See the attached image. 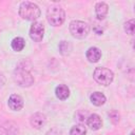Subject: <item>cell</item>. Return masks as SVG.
Here are the masks:
<instances>
[{
    "instance_id": "obj_16",
    "label": "cell",
    "mask_w": 135,
    "mask_h": 135,
    "mask_svg": "<svg viewBox=\"0 0 135 135\" xmlns=\"http://www.w3.org/2000/svg\"><path fill=\"white\" fill-rule=\"evenodd\" d=\"M58 47H59V53H60L61 55H63V56L70 55V53L72 52V49H73L72 43L69 42V41H64V40L59 43Z\"/></svg>"
},
{
    "instance_id": "obj_5",
    "label": "cell",
    "mask_w": 135,
    "mask_h": 135,
    "mask_svg": "<svg viewBox=\"0 0 135 135\" xmlns=\"http://www.w3.org/2000/svg\"><path fill=\"white\" fill-rule=\"evenodd\" d=\"M93 77L96 82L107 86L112 83V81L114 79V74L110 69L99 66V68L95 69V71L93 73Z\"/></svg>"
},
{
    "instance_id": "obj_19",
    "label": "cell",
    "mask_w": 135,
    "mask_h": 135,
    "mask_svg": "<svg viewBox=\"0 0 135 135\" xmlns=\"http://www.w3.org/2000/svg\"><path fill=\"white\" fill-rule=\"evenodd\" d=\"M109 117H110L111 121H112L114 124H116V123L119 122V114H118V112L112 111L111 113H109Z\"/></svg>"
},
{
    "instance_id": "obj_1",
    "label": "cell",
    "mask_w": 135,
    "mask_h": 135,
    "mask_svg": "<svg viewBox=\"0 0 135 135\" xmlns=\"http://www.w3.org/2000/svg\"><path fill=\"white\" fill-rule=\"evenodd\" d=\"M19 15L22 19L34 21L40 17L39 6L31 1H23L19 5Z\"/></svg>"
},
{
    "instance_id": "obj_13",
    "label": "cell",
    "mask_w": 135,
    "mask_h": 135,
    "mask_svg": "<svg viewBox=\"0 0 135 135\" xmlns=\"http://www.w3.org/2000/svg\"><path fill=\"white\" fill-rule=\"evenodd\" d=\"M55 94H56V96H57L58 99L65 100L70 96V89L65 84H59L58 86H56Z\"/></svg>"
},
{
    "instance_id": "obj_6",
    "label": "cell",
    "mask_w": 135,
    "mask_h": 135,
    "mask_svg": "<svg viewBox=\"0 0 135 135\" xmlns=\"http://www.w3.org/2000/svg\"><path fill=\"white\" fill-rule=\"evenodd\" d=\"M43 35H44V26H43V24L41 22L35 21L31 25V28H30V37H31V39L36 41V42H39V41L42 40Z\"/></svg>"
},
{
    "instance_id": "obj_11",
    "label": "cell",
    "mask_w": 135,
    "mask_h": 135,
    "mask_svg": "<svg viewBox=\"0 0 135 135\" xmlns=\"http://www.w3.org/2000/svg\"><path fill=\"white\" fill-rule=\"evenodd\" d=\"M108 12H109V6H108V4L105 2L96 3V5H95V14H96L97 19L103 20L107 17Z\"/></svg>"
},
{
    "instance_id": "obj_20",
    "label": "cell",
    "mask_w": 135,
    "mask_h": 135,
    "mask_svg": "<svg viewBox=\"0 0 135 135\" xmlns=\"http://www.w3.org/2000/svg\"><path fill=\"white\" fill-rule=\"evenodd\" d=\"M5 84V77L2 73H0V89Z\"/></svg>"
},
{
    "instance_id": "obj_3",
    "label": "cell",
    "mask_w": 135,
    "mask_h": 135,
    "mask_svg": "<svg viewBox=\"0 0 135 135\" xmlns=\"http://www.w3.org/2000/svg\"><path fill=\"white\" fill-rule=\"evenodd\" d=\"M47 22L53 26H60L65 20V13L58 4L51 5L46 11Z\"/></svg>"
},
{
    "instance_id": "obj_17",
    "label": "cell",
    "mask_w": 135,
    "mask_h": 135,
    "mask_svg": "<svg viewBox=\"0 0 135 135\" xmlns=\"http://www.w3.org/2000/svg\"><path fill=\"white\" fill-rule=\"evenodd\" d=\"M86 134V128L83 124H75L72 127L70 131V135H85Z\"/></svg>"
},
{
    "instance_id": "obj_9",
    "label": "cell",
    "mask_w": 135,
    "mask_h": 135,
    "mask_svg": "<svg viewBox=\"0 0 135 135\" xmlns=\"http://www.w3.org/2000/svg\"><path fill=\"white\" fill-rule=\"evenodd\" d=\"M7 104L9 107V109L13 111H20L23 108V99L21 96H19L17 94H13L8 98Z\"/></svg>"
},
{
    "instance_id": "obj_14",
    "label": "cell",
    "mask_w": 135,
    "mask_h": 135,
    "mask_svg": "<svg viewBox=\"0 0 135 135\" xmlns=\"http://www.w3.org/2000/svg\"><path fill=\"white\" fill-rule=\"evenodd\" d=\"M90 99H91V102H92L94 105H97V107H100V105L104 104V102H105V100H107L105 96H104L102 93H100V92H94V93L91 95Z\"/></svg>"
},
{
    "instance_id": "obj_2",
    "label": "cell",
    "mask_w": 135,
    "mask_h": 135,
    "mask_svg": "<svg viewBox=\"0 0 135 135\" xmlns=\"http://www.w3.org/2000/svg\"><path fill=\"white\" fill-rule=\"evenodd\" d=\"M13 79L22 88H28L34 83V77L25 66H17L13 73Z\"/></svg>"
},
{
    "instance_id": "obj_18",
    "label": "cell",
    "mask_w": 135,
    "mask_h": 135,
    "mask_svg": "<svg viewBox=\"0 0 135 135\" xmlns=\"http://www.w3.org/2000/svg\"><path fill=\"white\" fill-rule=\"evenodd\" d=\"M123 28H124V32L129 35H133L134 34V30H135V20L134 19H131L129 21H127L123 25Z\"/></svg>"
},
{
    "instance_id": "obj_4",
    "label": "cell",
    "mask_w": 135,
    "mask_h": 135,
    "mask_svg": "<svg viewBox=\"0 0 135 135\" xmlns=\"http://www.w3.org/2000/svg\"><path fill=\"white\" fill-rule=\"evenodd\" d=\"M70 32L73 37L77 39H84L90 32V25L80 20H73L70 23Z\"/></svg>"
},
{
    "instance_id": "obj_10",
    "label": "cell",
    "mask_w": 135,
    "mask_h": 135,
    "mask_svg": "<svg viewBox=\"0 0 135 135\" xmlns=\"http://www.w3.org/2000/svg\"><path fill=\"white\" fill-rule=\"evenodd\" d=\"M86 124H88V127L91 130L97 131V130H99L101 128L102 121H101V118L99 117V115H97V114H91L86 118Z\"/></svg>"
},
{
    "instance_id": "obj_7",
    "label": "cell",
    "mask_w": 135,
    "mask_h": 135,
    "mask_svg": "<svg viewBox=\"0 0 135 135\" xmlns=\"http://www.w3.org/2000/svg\"><path fill=\"white\" fill-rule=\"evenodd\" d=\"M19 129L14 121H4L0 124V135H18Z\"/></svg>"
},
{
    "instance_id": "obj_8",
    "label": "cell",
    "mask_w": 135,
    "mask_h": 135,
    "mask_svg": "<svg viewBox=\"0 0 135 135\" xmlns=\"http://www.w3.org/2000/svg\"><path fill=\"white\" fill-rule=\"evenodd\" d=\"M30 122H31V126L33 128L39 130V129H41L42 127L45 126V123H46V116L43 113L37 112V113H35V114H33L31 116Z\"/></svg>"
},
{
    "instance_id": "obj_21",
    "label": "cell",
    "mask_w": 135,
    "mask_h": 135,
    "mask_svg": "<svg viewBox=\"0 0 135 135\" xmlns=\"http://www.w3.org/2000/svg\"><path fill=\"white\" fill-rule=\"evenodd\" d=\"M134 134H135V133H134V131H132V132H131V134H130V135H134Z\"/></svg>"
},
{
    "instance_id": "obj_12",
    "label": "cell",
    "mask_w": 135,
    "mask_h": 135,
    "mask_svg": "<svg viewBox=\"0 0 135 135\" xmlns=\"http://www.w3.org/2000/svg\"><path fill=\"white\" fill-rule=\"evenodd\" d=\"M85 56H86V59H88L90 62L95 63V62H97V61L100 59V57H101V52H100V50H99L98 47H96V46H91V47L86 51Z\"/></svg>"
},
{
    "instance_id": "obj_15",
    "label": "cell",
    "mask_w": 135,
    "mask_h": 135,
    "mask_svg": "<svg viewBox=\"0 0 135 135\" xmlns=\"http://www.w3.org/2000/svg\"><path fill=\"white\" fill-rule=\"evenodd\" d=\"M24 45H25V41H24V39L21 38V37H16V38H14V39L12 40V43H11L12 49H13L14 51H16V52L22 51L23 47H24Z\"/></svg>"
}]
</instances>
